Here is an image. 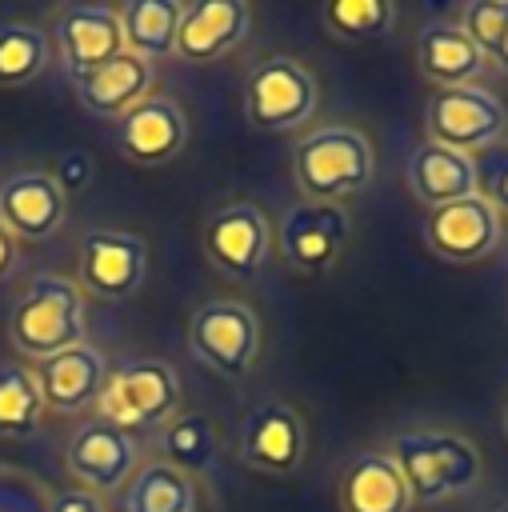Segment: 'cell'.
<instances>
[{
	"instance_id": "obj_1",
	"label": "cell",
	"mask_w": 508,
	"mask_h": 512,
	"mask_svg": "<svg viewBox=\"0 0 508 512\" xmlns=\"http://www.w3.org/2000/svg\"><path fill=\"white\" fill-rule=\"evenodd\" d=\"M412 504H444L480 488L484 456L480 448L452 428H400L388 444Z\"/></svg>"
},
{
	"instance_id": "obj_2",
	"label": "cell",
	"mask_w": 508,
	"mask_h": 512,
	"mask_svg": "<svg viewBox=\"0 0 508 512\" xmlns=\"http://www.w3.org/2000/svg\"><path fill=\"white\" fill-rule=\"evenodd\" d=\"M84 332H88L84 292L72 276H60V272L32 276L20 300L12 304L8 328H4L12 352H20L32 364L84 344Z\"/></svg>"
},
{
	"instance_id": "obj_3",
	"label": "cell",
	"mask_w": 508,
	"mask_h": 512,
	"mask_svg": "<svg viewBox=\"0 0 508 512\" xmlns=\"http://www.w3.org/2000/svg\"><path fill=\"white\" fill-rule=\"evenodd\" d=\"M376 176V148L368 132L352 124H320L308 128L292 148V180L304 200L340 204L364 192Z\"/></svg>"
},
{
	"instance_id": "obj_4",
	"label": "cell",
	"mask_w": 508,
	"mask_h": 512,
	"mask_svg": "<svg viewBox=\"0 0 508 512\" xmlns=\"http://www.w3.org/2000/svg\"><path fill=\"white\" fill-rule=\"evenodd\" d=\"M184 388L180 372L160 356H128L116 368H108L104 392L96 400V416L112 420L116 428L140 436L160 432L180 412Z\"/></svg>"
},
{
	"instance_id": "obj_5",
	"label": "cell",
	"mask_w": 508,
	"mask_h": 512,
	"mask_svg": "<svg viewBox=\"0 0 508 512\" xmlns=\"http://www.w3.org/2000/svg\"><path fill=\"white\" fill-rule=\"evenodd\" d=\"M240 104L256 132H300L320 108V88L296 56H260L244 72Z\"/></svg>"
},
{
	"instance_id": "obj_6",
	"label": "cell",
	"mask_w": 508,
	"mask_h": 512,
	"mask_svg": "<svg viewBox=\"0 0 508 512\" xmlns=\"http://www.w3.org/2000/svg\"><path fill=\"white\" fill-rule=\"evenodd\" d=\"M424 128L432 144L456 148L464 156H476L504 140L508 108L504 100L484 84H460V88H436L424 108Z\"/></svg>"
},
{
	"instance_id": "obj_7",
	"label": "cell",
	"mask_w": 508,
	"mask_h": 512,
	"mask_svg": "<svg viewBox=\"0 0 508 512\" xmlns=\"http://www.w3.org/2000/svg\"><path fill=\"white\" fill-rule=\"evenodd\" d=\"M188 348L224 380H244L260 356V316L240 300H208L188 320Z\"/></svg>"
},
{
	"instance_id": "obj_8",
	"label": "cell",
	"mask_w": 508,
	"mask_h": 512,
	"mask_svg": "<svg viewBox=\"0 0 508 512\" xmlns=\"http://www.w3.org/2000/svg\"><path fill=\"white\" fill-rule=\"evenodd\" d=\"M84 296L132 300L148 280V240L128 228H88L76 248V276Z\"/></svg>"
},
{
	"instance_id": "obj_9",
	"label": "cell",
	"mask_w": 508,
	"mask_h": 512,
	"mask_svg": "<svg viewBox=\"0 0 508 512\" xmlns=\"http://www.w3.org/2000/svg\"><path fill=\"white\" fill-rule=\"evenodd\" d=\"M348 240H352V220L344 204L300 200L276 220V252L300 276L332 272Z\"/></svg>"
},
{
	"instance_id": "obj_10",
	"label": "cell",
	"mask_w": 508,
	"mask_h": 512,
	"mask_svg": "<svg viewBox=\"0 0 508 512\" xmlns=\"http://www.w3.org/2000/svg\"><path fill=\"white\" fill-rule=\"evenodd\" d=\"M64 468L76 480V488H88L96 496L124 492V484L140 468V440L104 416H84L68 432Z\"/></svg>"
},
{
	"instance_id": "obj_11",
	"label": "cell",
	"mask_w": 508,
	"mask_h": 512,
	"mask_svg": "<svg viewBox=\"0 0 508 512\" xmlns=\"http://www.w3.org/2000/svg\"><path fill=\"white\" fill-rule=\"evenodd\" d=\"M236 456L240 464L264 476H296L308 460V424L288 400H260L244 412L236 428Z\"/></svg>"
},
{
	"instance_id": "obj_12",
	"label": "cell",
	"mask_w": 508,
	"mask_h": 512,
	"mask_svg": "<svg viewBox=\"0 0 508 512\" xmlns=\"http://www.w3.org/2000/svg\"><path fill=\"white\" fill-rule=\"evenodd\" d=\"M48 36H52V52H56L60 68L72 76V84L124 52L120 12L112 4H68L56 12Z\"/></svg>"
},
{
	"instance_id": "obj_13",
	"label": "cell",
	"mask_w": 508,
	"mask_h": 512,
	"mask_svg": "<svg viewBox=\"0 0 508 512\" xmlns=\"http://www.w3.org/2000/svg\"><path fill=\"white\" fill-rule=\"evenodd\" d=\"M504 236V216L484 196H464L444 208H428L420 224V240L432 256L448 264H476L496 252Z\"/></svg>"
},
{
	"instance_id": "obj_14",
	"label": "cell",
	"mask_w": 508,
	"mask_h": 512,
	"mask_svg": "<svg viewBox=\"0 0 508 512\" xmlns=\"http://www.w3.org/2000/svg\"><path fill=\"white\" fill-rule=\"evenodd\" d=\"M112 148L140 168H160L176 160L188 144V116L172 96H144L124 116L112 120Z\"/></svg>"
},
{
	"instance_id": "obj_15",
	"label": "cell",
	"mask_w": 508,
	"mask_h": 512,
	"mask_svg": "<svg viewBox=\"0 0 508 512\" xmlns=\"http://www.w3.org/2000/svg\"><path fill=\"white\" fill-rule=\"evenodd\" d=\"M204 256L232 280L260 276V268L272 256V224H268V216L248 200L224 204L204 224Z\"/></svg>"
},
{
	"instance_id": "obj_16",
	"label": "cell",
	"mask_w": 508,
	"mask_h": 512,
	"mask_svg": "<svg viewBox=\"0 0 508 512\" xmlns=\"http://www.w3.org/2000/svg\"><path fill=\"white\" fill-rule=\"evenodd\" d=\"M252 8L244 0H192L176 28V60L200 68L248 40Z\"/></svg>"
},
{
	"instance_id": "obj_17",
	"label": "cell",
	"mask_w": 508,
	"mask_h": 512,
	"mask_svg": "<svg viewBox=\"0 0 508 512\" xmlns=\"http://www.w3.org/2000/svg\"><path fill=\"white\" fill-rule=\"evenodd\" d=\"M68 196L44 168H24L0 180V224L16 240H48L64 228Z\"/></svg>"
},
{
	"instance_id": "obj_18",
	"label": "cell",
	"mask_w": 508,
	"mask_h": 512,
	"mask_svg": "<svg viewBox=\"0 0 508 512\" xmlns=\"http://www.w3.org/2000/svg\"><path fill=\"white\" fill-rule=\"evenodd\" d=\"M36 380H40V392H44V404L48 412L56 416H80L84 408H96L100 392H104V380H108V360L96 344H76V348H64L40 364H32Z\"/></svg>"
},
{
	"instance_id": "obj_19",
	"label": "cell",
	"mask_w": 508,
	"mask_h": 512,
	"mask_svg": "<svg viewBox=\"0 0 508 512\" xmlns=\"http://www.w3.org/2000/svg\"><path fill=\"white\" fill-rule=\"evenodd\" d=\"M340 512H412V492L388 448L356 452L336 480Z\"/></svg>"
},
{
	"instance_id": "obj_20",
	"label": "cell",
	"mask_w": 508,
	"mask_h": 512,
	"mask_svg": "<svg viewBox=\"0 0 508 512\" xmlns=\"http://www.w3.org/2000/svg\"><path fill=\"white\" fill-rule=\"evenodd\" d=\"M152 84H156V68L148 60L132 56V52H120L116 60H108L96 72H88L72 88H76V100H80L84 112L104 116V120H116L132 104H140L144 96H152Z\"/></svg>"
},
{
	"instance_id": "obj_21",
	"label": "cell",
	"mask_w": 508,
	"mask_h": 512,
	"mask_svg": "<svg viewBox=\"0 0 508 512\" xmlns=\"http://www.w3.org/2000/svg\"><path fill=\"white\" fill-rule=\"evenodd\" d=\"M404 176H408L412 196L424 208H444V204H456L464 196H476V160L456 152V148L432 144V140L408 156Z\"/></svg>"
},
{
	"instance_id": "obj_22",
	"label": "cell",
	"mask_w": 508,
	"mask_h": 512,
	"mask_svg": "<svg viewBox=\"0 0 508 512\" xmlns=\"http://www.w3.org/2000/svg\"><path fill=\"white\" fill-rule=\"evenodd\" d=\"M416 64H420L424 80H432L436 88L476 84L480 72L488 68L484 52L464 36V28H460L456 20H432V24L420 28Z\"/></svg>"
},
{
	"instance_id": "obj_23",
	"label": "cell",
	"mask_w": 508,
	"mask_h": 512,
	"mask_svg": "<svg viewBox=\"0 0 508 512\" xmlns=\"http://www.w3.org/2000/svg\"><path fill=\"white\" fill-rule=\"evenodd\" d=\"M124 28V52L156 64L176 56V28L184 16L180 0H128L116 8Z\"/></svg>"
},
{
	"instance_id": "obj_24",
	"label": "cell",
	"mask_w": 508,
	"mask_h": 512,
	"mask_svg": "<svg viewBox=\"0 0 508 512\" xmlns=\"http://www.w3.org/2000/svg\"><path fill=\"white\" fill-rule=\"evenodd\" d=\"M196 508H200L196 480L164 460L140 464L120 496V512H196Z\"/></svg>"
},
{
	"instance_id": "obj_25",
	"label": "cell",
	"mask_w": 508,
	"mask_h": 512,
	"mask_svg": "<svg viewBox=\"0 0 508 512\" xmlns=\"http://www.w3.org/2000/svg\"><path fill=\"white\" fill-rule=\"evenodd\" d=\"M48 404L40 392V380L32 364H0V436L4 440H28L44 428Z\"/></svg>"
},
{
	"instance_id": "obj_26",
	"label": "cell",
	"mask_w": 508,
	"mask_h": 512,
	"mask_svg": "<svg viewBox=\"0 0 508 512\" xmlns=\"http://www.w3.org/2000/svg\"><path fill=\"white\" fill-rule=\"evenodd\" d=\"M156 444H160V460L192 480L200 472H208L216 460V428L204 412H176L156 432Z\"/></svg>"
},
{
	"instance_id": "obj_27",
	"label": "cell",
	"mask_w": 508,
	"mask_h": 512,
	"mask_svg": "<svg viewBox=\"0 0 508 512\" xmlns=\"http://www.w3.org/2000/svg\"><path fill=\"white\" fill-rule=\"evenodd\" d=\"M52 60V36L32 20L0 24V88L32 84Z\"/></svg>"
},
{
	"instance_id": "obj_28",
	"label": "cell",
	"mask_w": 508,
	"mask_h": 512,
	"mask_svg": "<svg viewBox=\"0 0 508 512\" xmlns=\"http://www.w3.org/2000/svg\"><path fill=\"white\" fill-rule=\"evenodd\" d=\"M320 20L328 36L344 44H364V40H384L396 28V4L392 0H328L320 8Z\"/></svg>"
},
{
	"instance_id": "obj_29",
	"label": "cell",
	"mask_w": 508,
	"mask_h": 512,
	"mask_svg": "<svg viewBox=\"0 0 508 512\" xmlns=\"http://www.w3.org/2000/svg\"><path fill=\"white\" fill-rule=\"evenodd\" d=\"M456 24L464 28V36L484 52V60L496 52L504 28H508V0H468L456 16Z\"/></svg>"
},
{
	"instance_id": "obj_30",
	"label": "cell",
	"mask_w": 508,
	"mask_h": 512,
	"mask_svg": "<svg viewBox=\"0 0 508 512\" xmlns=\"http://www.w3.org/2000/svg\"><path fill=\"white\" fill-rule=\"evenodd\" d=\"M476 196H484L500 216H508V140L476 152Z\"/></svg>"
},
{
	"instance_id": "obj_31",
	"label": "cell",
	"mask_w": 508,
	"mask_h": 512,
	"mask_svg": "<svg viewBox=\"0 0 508 512\" xmlns=\"http://www.w3.org/2000/svg\"><path fill=\"white\" fill-rule=\"evenodd\" d=\"M0 512H48V488L20 468H0Z\"/></svg>"
},
{
	"instance_id": "obj_32",
	"label": "cell",
	"mask_w": 508,
	"mask_h": 512,
	"mask_svg": "<svg viewBox=\"0 0 508 512\" xmlns=\"http://www.w3.org/2000/svg\"><path fill=\"white\" fill-rule=\"evenodd\" d=\"M92 156L84 152V148H68L60 160H56V168H52V180L60 184V192L68 196V192H84L88 184H92Z\"/></svg>"
},
{
	"instance_id": "obj_33",
	"label": "cell",
	"mask_w": 508,
	"mask_h": 512,
	"mask_svg": "<svg viewBox=\"0 0 508 512\" xmlns=\"http://www.w3.org/2000/svg\"><path fill=\"white\" fill-rule=\"evenodd\" d=\"M48 512H108V500L88 492V488L68 484V488L48 492Z\"/></svg>"
},
{
	"instance_id": "obj_34",
	"label": "cell",
	"mask_w": 508,
	"mask_h": 512,
	"mask_svg": "<svg viewBox=\"0 0 508 512\" xmlns=\"http://www.w3.org/2000/svg\"><path fill=\"white\" fill-rule=\"evenodd\" d=\"M16 264H20V240L0 224V284L16 272Z\"/></svg>"
},
{
	"instance_id": "obj_35",
	"label": "cell",
	"mask_w": 508,
	"mask_h": 512,
	"mask_svg": "<svg viewBox=\"0 0 508 512\" xmlns=\"http://www.w3.org/2000/svg\"><path fill=\"white\" fill-rule=\"evenodd\" d=\"M488 64H496L504 76H508V28H504V36H500V44H496V52L488 56Z\"/></svg>"
},
{
	"instance_id": "obj_36",
	"label": "cell",
	"mask_w": 508,
	"mask_h": 512,
	"mask_svg": "<svg viewBox=\"0 0 508 512\" xmlns=\"http://www.w3.org/2000/svg\"><path fill=\"white\" fill-rule=\"evenodd\" d=\"M492 512H508V500H504V504H496V508H492Z\"/></svg>"
},
{
	"instance_id": "obj_37",
	"label": "cell",
	"mask_w": 508,
	"mask_h": 512,
	"mask_svg": "<svg viewBox=\"0 0 508 512\" xmlns=\"http://www.w3.org/2000/svg\"><path fill=\"white\" fill-rule=\"evenodd\" d=\"M504 432H508V404H504Z\"/></svg>"
}]
</instances>
